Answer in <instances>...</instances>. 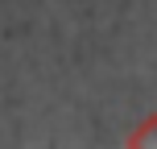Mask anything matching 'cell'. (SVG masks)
Wrapping results in <instances>:
<instances>
[{
    "label": "cell",
    "instance_id": "1",
    "mask_svg": "<svg viewBox=\"0 0 157 149\" xmlns=\"http://www.w3.org/2000/svg\"><path fill=\"white\" fill-rule=\"evenodd\" d=\"M128 145H157V116H149V128L128 137Z\"/></svg>",
    "mask_w": 157,
    "mask_h": 149
}]
</instances>
